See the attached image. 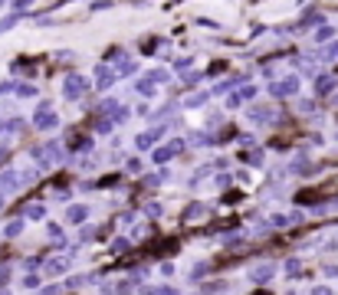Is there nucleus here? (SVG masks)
Here are the masks:
<instances>
[{"mask_svg": "<svg viewBox=\"0 0 338 295\" xmlns=\"http://www.w3.org/2000/svg\"><path fill=\"white\" fill-rule=\"evenodd\" d=\"M299 269H302L299 259H289V263H286V276H299Z\"/></svg>", "mask_w": 338, "mask_h": 295, "instance_id": "obj_33", "label": "nucleus"}, {"mask_svg": "<svg viewBox=\"0 0 338 295\" xmlns=\"http://www.w3.org/2000/svg\"><path fill=\"white\" fill-rule=\"evenodd\" d=\"M20 99H33L36 95V86H30V82H16V89H13Z\"/></svg>", "mask_w": 338, "mask_h": 295, "instance_id": "obj_20", "label": "nucleus"}, {"mask_svg": "<svg viewBox=\"0 0 338 295\" xmlns=\"http://www.w3.org/2000/svg\"><path fill=\"white\" fill-rule=\"evenodd\" d=\"M82 282H89V276H72V279L66 282V286H69V289H79V286H82Z\"/></svg>", "mask_w": 338, "mask_h": 295, "instance_id": "obj_36", "label": "nucleus"}, {"mask_svg": "<svg viewBox=\"0 0 338 295\" xmlns=\"http://www.w3.org/2000/svg\"><path fill=\"white\" fill-rule=\"evenodd\" d=\"M135 69H138V66H135V59H122V62H118V69H115V72H118V76H132Z\"/></svg>", "mask_w": 338, "mask_h": 295, "instance_id": "obj_26", "label": "nucleus"}, {"mask_svg": "<svg viewBox=\"0 0 338 295\" xmlns=\"http://www.w3.org/2000/svg\"><path fill=\"white\" fill-rule=\"evenodd\" d=\"M246 118L256 122V125H269V122H276V109L273 105H253V109L246 112Z\"/></svg>", "mask_w": 338, "mask_h": 295, "instance_id": "obj_7", "label": "nucleus"}, {"mask_svg": "<svg viewBox=\"0 0 338 295\" xmlns=\"http://www.w3.org/2000/svg\"><path fill=\"white\" fill-rule=\"evenodd\" d=\"M168 177H171V174H168V167H161V171H158V174H151V177H145V184H148V187H158V184H165Z\"/></svg>", "mask_w": 338, "mask_h": 295, "instance_id": "obj_21", "label": "nucleus"}, {"mask_svg": "<svg viewBox=\"0 0 338 295\" xmlns=\"http://www.w3.org/2000/svg\"><path fill=\"white\" fill-rule=\"evenodd\" d=\"M23 10H30V3H26V0H16V3H13V13H23Z\"/></svg>", "mask_w": 338, "mask_h": 295, "instance_id": "obj_42", "label": "nucleus"}, {"mask_svg": "<svg viewBox=\"0 0 338 295\" xmlns=\"http://www.w3.org/2000/svg\"><path fill=\"white\" fill-rule=\"evenodd\" d=\"M151 213V217H161V203H148V207H145Z\"/></svg>", "mask_w": 338, "mask_h": 295, "instance_id": "obj_43", "label": "nucleus"}, {"mask_svg": "<svg viewBox=\"0 0 338 295\" xmlns=\"http://www.w3.org/2000/svg\"><path fill=\"white\" fill-rule=\"evenodd\" d=\"M319 56H322V59H338V43H332V46L319 49Z\"/></svg>", "mask_w": 338, "mask_h": 295, "instance_id": "obj_30", "label": "nucleus"}, {"mask_svg": "<svg viewBox=\"0 0 338 295\" xmlns=\"http://www.w3.org/2000/svg\"><path fill=\"white\" fill-rule=\"evenodd\" d=\"M223 289H227V282H207L204 292H207V295H213V292H223Z\"/></svg>", "mask_w": 338, "mask_h": 295, "instance_id": "obj_34", "label": "nucleus"}, {"mask_svg": "<svg viewBox=\"0 0 338 295\" xmlns=\"http://www.w3.org/2000/svg\"><path fill=\"white\" fill-rule=\"evenodd\" d=\"M7 157H10V148H0V164L7 161Z\"/></svg>", "mask_w": 338, "mask_h": 295, "instance_id": "obj_48", "label": "nucleus"}, {"mask_svg": "<svg viewBox=\"0 0 338 295\" xmlns=\"http://www.w3.org/2000/svg\"><path fill=\"white\" fill-rule=\"evenodd\" d=\"M69 151H76V154H86V151H92V138H82V135L72 132V135H69Z\"/></svg>", "mask_w": 338, "mask_h": 295, "instance_id": "obj_11", "label": "nucleus"}, {"mask_svg": "<svg viewBox=\"0 0 338 295\" xmlns=\"http://www.w3.org/2000/svg\"><path fill=\"white\" fill-rule=\"evenodd\" d=\"M312 295H332V289H329V286H315Z\"/></svg>", "mask_w": 338, "mask_h": 295, "instance_id": "obj_47", "label": "nucleus"}, {"mask_svg": "<svg viewBox=\"0 0 338 295\" xmlns=\"http://www.w3.org/2000/svg\"><path fill=\"white\" fill-rule=\"evenodd\" d=\"M39 263H43V259H39V256H33V259H26V269H30V276H33V272H36V269H39Z\"/></svg>", "mask_w": 338, "mask_h": 295, "instance_id": "obj_40", "label": "nucleus"}, {"mask_svg": "<svg viewBox=\"0 0 338 295\" xmlns=\"http://www.w3.org/2000/svg\"><path fill=\"white\" fill-rule=\"evenodd\" d=\"M142 295H177V289H171V286H158V289H145Z\"/></svg>", "mask_w": 338, "mask_h": 295, "instance_id": "obj_28", "label": "nucleus"}, {"mask_svg": "<svg viewBox=\"0 0 338 295\" xmlns=\"http://www.w3.org/2000/svg\"><path fill=\"white\" fill-rule=\"evenodd\" d=\"M155 86H158L155 79H151V76H145V79H138V82H135V92L148 99V95H155Z\"/></svg>", "mask_w": 338, "mask_h": 295, "instance_id": "obj_14", "label": "nucleus"}, {"mask_svg": "<svg viewBox=\"0 0 338 295\" xmlns=\"http://www.w3.org/2000/svg\"><path fill=\"white\" fill-rule=\"evenodd\" d=\"M181 151H184V141H181V138H171V141H165L161 148H155V154H151V157H155V164H161V167H165V164L171 161V157H177Z\"/></svg>", "mask_w": 338, "mask_h": 295, "instance_id": "obj_3", "label": "nucleus"}, {"mask_svg": "<svg viewBox=\"0 0 338 295\" xmlns=\"http://www.w3.org/2000/svg\"><path fill=\"white\" fill-rule=\"evenodd\" d=\"M207 269H210V266H207V263H200V266H194V272H190V279H200V276H204V272Z\"/></svg>", "mask_w": 338, "mask_h": 295, "instance_id": "obj_38", "label": "nucleus"}, {"mask_svg": "<svg viewBox=\"0 0 338 295\" xmlns=\"http://www.w3.org/2000/svg\"><path fill=\"white\" fill-rule=\"evenodd\" d=\"M16 89V82H0V95H7V92H13Z\"/></svg>", "mask_w": 338, "mask_h": 295, "instance_id": "obj_44", "label": "nucleus"}, {"mask_svg": "<svg viewBox=\"0 0 338 295\" xmlns=\"http://www.w3.org/2000/svg\"><path fill=\"white\" fill-rule=\"evenodd\" d=\"M16 174H20V171H3V174H0V194H3V190L10 194V190L20 187V177H16Z\"/></svg>", "mask_w": 338, "mask_h": 295, "instance_id": "obj_12", "label": "nucleus"}, {"mask_svg": "<svg viewBox=\"0 0 338 295\" xmlns=\"http://www.w3.org/2000/svg\"><path fill=\"white\" fill-rule=\"evenodd\" d=\"M207 99H210V95H207V92H194V95H190L187 102H184V105H187V109H200V105H204Z\"/></svg>", "mask_w": 338, "mask_h": 295, "instance_id": "obj_24", "label": "nucleus"}, {"mask_svg": "<svg viewBox=\"0 0 338 295\" xmlns=\"http://www.w3.org/2000/svg\"><path fill=\"white\" fill-rule=\"evenodd\" d=\"M23 286H26V289H39V279H36V276H26Z\"/></svg>", "mask_w": 338, "mask_h": 295, "instance_id": "obj_41", "label": "nucleus"}, {"mask_svg": "<svg viewBox=\"0 0 338 295\" xmlns=\"http://www.w3.org/2000/svg\"><path fill=\"white\" fill-rule=\"evenodd\" d=\"M128 246H132V243H128L125 236H118V240H112V253H115V256H122V253H128Z\"/></svg>", "mask_w": 338, "mask_h": 295, "instance_id": "obj_25", "label": "nucleus"}, {"mask_svg": "<svg viewBox=\"0 0 338 295\" xmlns=\"http://www.w3.org/2000/svg\"><path fill=\"white\" fill-rule=\"evenodd\" d=\"M312 109H315V102H309V99L299 102V112H312Z\"/></svg>", "mask_w": 338, "mask_h": 295, "instance_id": "obj_46", "label": "nucleus"}, {"mask_svg": "<svg viewBox=\"0 0 338 295\" xmlns=\"http://www.w3.org/2000/svg\"><path fill=\"white\" fill-rule=\"evenodd\" d=\"M315 23L325 26V16L319 13V10H306V16H302V23H299V26H315Z\"/></svg>", "mask_w": 338, "mask_h": 295, "instance_id": "obj_17", "label": "nucleus"}, {"mask_svg": "<svg viewBox=\"0 0 338 295\" xmlns=\"http://www.w3.org/2000/svg\"><path fill=\"white\" fill-rule=\"evenodd\" d=\"M276 276V263H260L250 269V279L256 282V286H269V279Z\"/></svg>", "mask_w": 338, "mask_h": 295, "instance_id": "obj_6", "label": "nucleus"}, {"mask_svg": "<svg viewBox=\"0 0 338 295\" xmlns=\"http://www.w3.org/2000/svg\"><path fill=\"white\" fill-rule=\"evenodd\" d=\"M39 295H63V286H46V289H39Z\"/></svg>", "mask_w": 338, "mask_h": 295, "instance_id": "obj_37", "label": "nucleus"}, {"mask_svg": "<svg viewBox=\"0 0 338 295\" xmlns=\"http://www.w3.org/2000/svg\"><path fill=\"white\" fill-rule=\"evenodd\" d=\"M243 161H250V164H260V161H263V151H250V154H246Z\"/></svg>", "mask_w": 338, "mask_h": 295, "instance_id": "obj_39", "label": "nucleus"}, {"mask_svg": "<svg viewBox=\"0 0 338 295\" xmlns=\"http://www.w3.org/2000/svg\"><path fill=\"white\" fill-rule=\"evenodd\" d=\"M332 89H335V79L332 76H319L315 79V95H329Z\"/></svg>", "mask_w": 338, "mask_h": 295, "instance_id": "obj_16", "label": "nucleus"}, {"mask_svg": "<svg viewBox=\"0 0 338 295\" xmlns=\"http://www.w3.org/2000/svg\"><path fill=\"white\" fill-rule=\"evenodd\" d=\"M23 220H10V223L7 226H3V233H7V240H13V236H20V233H23Z\"/></svg>", "mask_w": 338, "mask_h": 295, "instance_id": "obj_18", "label": "nucleus"}, {"mask_svg": "<svg viewBox=\"0 0 338 295\" xmlns=\"http://www.w3.org/2000/svg\"><path fill=\"white\" fill-rule=\"evenodd\" d=\"M115 79H118V72H112V69H109V62H102V66L95 69V86L102 89V92L112 86V82H115Z\"/></svg>", "mask_w": 338, "mask_h": 295, "instance_id": "obj_9", "label": "nucleus"}, {"mask_svg": "<svg viewBox=\"0 0 338 295\" xmlns=\"http://www.w3.org/2000/svg\"><path fill=\"white\" fill-rule=\"evenodd\" d=\"M161 135H165V125H155V128H148V132L135 135V148H138V151H145V148L158 145V141H161Z\"/></svg>", "mask_w": 338, "mask_h": 295, "instance_id": "obj_4", "label": "nucleus"}, {"mask_svg": "<svg viewBox=\"0 0 338 295\" xmlns=\"http://www.w3.org/2000/svg\"><path fill=\"white\" fill-rule=\"evenodd\" d=\"M59 125V118L49 112V105H39V112L33 115V128H39V132H49V128H56Z\"/></svg>", "mask_w": 338, "mask_h": 295, "instance_id": "obj_5", "label": "nucleus"}, {"mask_svg": "<svg viewBox=\"0 0 338 295\" xmlns=\"http://www.w3.org/2000/svg\"><path fill=\"white\" fill-rule=\"evenodd\" d=\"M184 217H187V220H197V217H204V203H190V207L184 210Z\"/></svg>", "mask_w": 338, "mask_h": 295, "instance_id": "obj_27", "label": "nucleus"}, {"mask_svg": "<svg viewBox=\"0 0 338 295\" xmlns=\"http://www.w3.org/2000/svg\"><path fill=\"white\" fill-rule=\"evenodd\" d=\"M236 82H243V76H233V79H227V82H220V86H213V92H210V95H223V92H230V89H233Z\"/></svg>", "mask_w": 338, "mask_h": 295, "instance_id": "obj_19", "label": "nucleus"}, {"mask_svg": "<svg viewBox=\"0 0 338 295\" xmlns=\"http://www.w3.org/2000/svg\"><path fill=\"white\" fill-rule=\"evenodd\" d=\"M66 269H69V256H56V259H49V263H46L49 276H59V272H66Z\"/></svg>", "mask_w": 338, "mask_h": 295, "instance_id": "obj_13", "label": "nucleus"}, {"mask_svg": "<svg viewBox=\"0 0 338 295\" xmlns=\"http://www.w3.org/2000/svg\"><path fill=\"white\" fill-rule=\"evenodd\" d=\"M332 36H335L332 26H319V30H315V43H325V39H332Z\"/></svg>", "mask_w": 338, "mask_h": 295, "instance_id": "obj_29", "label": "nucleus"}, {"mask_svg": "<svg viewBox=\"0 0 338 295\" xmlns=\"http://www.w3.org/2000/svg\"><path fill=\"white\" fill-rule=\"evenodd\" d=\"M292 223H299V213H273V217H269V226H273V230H286V226H292Z\"/></svg>", "mask_w": 338, "mask_h": 295, "instance_id": "obj_10", "label": "nucleus"}, {"mask_svg": "<svg viewBox=\"0 0 338 295\" xmlns=\"http://www.w3.org/2000/svg\"><path fill=\"white\" fill-rule=\"evenodd\" d=\"M13 23H16V13L3 16V20H0V36H3V33H7V30H13Z\"/></svg>", "mask_w": 338, "mask_h": 295, "instance_id": "obj_31", "label": "nucleus"}, {"mask_svg": "<svg viewBox=\"0 0 338 295\" xmlns=\"http://www.w3.org/2000/svg\"><path fill=\"white\" fill-rule=\"evenodd\" d=\"M269 95H273V99L299 95V76H286V79H279V82H269Z\"/></svg>", "mask_w": 338, "mask_h": 295, "instance_id": "obj_2", "label": "nucleus"}, {"mask_svg": "<svg viewBox=\"0 0 338 295\" xmlns=\"http://www.w3.org/2000/svg\"><path fill=\"white\" fill-rule=\"evenodd\" d=\"M125 171L128 174H142V157H132V161L125 164Z\"/></svg>", "mask_w": 338, "mask_h": 295, "instance_id": "obj_32", "label": "nucleus"}, {"mask_svg": "<svg viewBox=\"0 0 338 295\" xmlns=\"http://www.w3.org/2000/svg\"><path fill=\"white\" fill-rule=\"evenodd\" d=\"M26 217L30 220H43L46 217V207H43V203H30V207H26Z\"/></svg>", "mask_w": 338, "mask_h": 295, "instance_id": "obj_23", "label": "nucleus"}, {"mask_svg": "<svg viewBox=\"0 0 338 295\" xmlns=\"http://www.w3.org/2000/svg\"><path fill=\"white\" fill-rule=\"evenodd\" d=\"M86 92H89V79H86V76H79V72H69V76L63 79V99L76 102V99H82Z\"/></svg>", "mask_w": 338, "mask_h": 295, "instance_id": "obj_1", "label": "nucleus"}, {"mask_svg": "<svg viewBox=\"0 0 338 295\" xmlns=\"http://www.w3.org/2000/svg\"><path fill=\"white\" fill-rule=\"evenodd\" d=\"M253 95H256V86H250V82H246L243 89H236V92L227 99V109H240V105H243V102H250Z\"/></svg>", "mask_w": 338, "mask_h": 295, "instance_id": "obj_8", "label": "nucleus"}, {"mask_svg": "<svg viewBox=\"0 0 338 295\" xmlns=\"http://www.w3.org/2000/svg\"><path fill=\"white\" fill-rule=\"evenodd\" d=\"M3 203H7V200H3V194H0V207H3Z\"/></svg>", "mask_w": 338, "mask_h": 295, "instance_id": "obj_49", "label": "nucleus"}, {"mask_svg": "<svg viewBox=\"0 0 338 295\" xmlns=\"http://www.w3.org/2000/svg\"><path fill=\"white\" fill-rule=\"evenodd\" d=\"M151 79H155V82H168V72H161V69H155V72H151Z\"/></svg>", "mask_w": 338, "mask_h": 295, "instance_id": "obj_45", "label": "nucleus"}, {"mask_svg": "<svg viewBox=\"0 0 338 295\" xmlns=\"http://www.w3.org/2000/svg\"><path fill=\"white\" fill-rule=\"evenodd\" d=\"M49 236L63 243V226H59V223H49Z\"/></svg>", "mask_w": 338, "mask_h": 295, "instance_id": "obj_35", "label": "nucleus"}, {"mask_svg": "<svg viewBox=\"0 0 338 295\" xmlns=\"http://www.w3.org/2000/svg\"><path fill=\"white\" fill-rule=\"evenodd\" d=\"M86 217H89V207H82V203H76V207L66 210V220H69V223H82Z\"/></svg>", "mask_w": 338, "mask_h": 295, "instance_id": "obj_15", "label": "nucleus"}, {"mask_svg": "<svg viewBox=\"0 0 338 295\" xmlns=\"http://www.w3.org/2000/svg\"><path fill=\"white\" fill-rule=\"evenodd\" d=\"M112 128H115V118H99V122H95V132H99V135H109L112 132Z\"/></svg>", "mask_w": 338, "mask_h": 295, "instance_id": "obj_22", "label": "nucleus"}]
</instances>
